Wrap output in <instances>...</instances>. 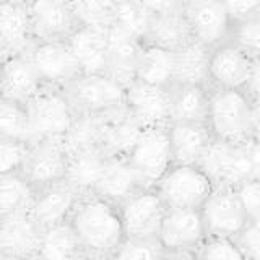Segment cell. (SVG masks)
<instances>
[{"instance_id":"cell-6","label":"cell","mask_w":260,"mask_h":260,"mask_svg":"<svg viewBox=\"0 0 260 260\" xmlns=\"http://www.w3.org/2000/svg\"><path fill=\"white\" fill-rule=\"evenodd\" d=\"M127 161L140 179L142 187H154L173 166L168 125L142 128L134 148L127 154Z\"/></svg>"},{"instance_id":"cell-17","label":"cell","mask_w":260,"mask_h":260,"mask_svg":"<svg viewBox=\"0 0 260 260\" xmlns=\"http://www.w3.org/2000/svg\"><path fill=\"white\" fill-rule=\"evenodd\" d=\"M43 230L28 211L0 218V252L15 260H36Z\"/></svg>"},{"instance_id":"cell-33","label":"cell","mask_w":260,"mask_h":260,"mask_svg":"<svg viewBox=\"0 0 260 260\" xmlns=\"http://www.w3.org/2000/svg\"><path fill=\"white\" fill-rule=\"evenodd\" d=\"M150 18L151 13L140 0H114V16L109 29L142 43Z\"/></svg>"},{"instance_id":"cell-23","label":"cell","mask_w":260,"mask_h":260,"mask_svg":"<svg viewBox=\"0 0 260 260\" xmlns=\"http://www.w3.org/2000/svg\"><path fill=\"white\" fill-rule=\"evenodd\" d=\"M67 44L72 49L73 55H75L83 75L106 73V62H108L109 49V29L80 26L67 39Z\"/></svg>"},{"instance_id":"cell-38","label":"cell","mask_w":260,"mask_h":260,"mask_svg":"<svg viewBox=\"0 0 260 260\" xmlns=\"http://www.w3.org/2000/svg\"><path fill=\"white\" fill-rule=\"evenodd\" d=\"M197 260H246L233 239L207 238L197 252Z\"/></svg>"},{"instance_id":"cell-50","label":"cell","mask_w":260,"mask_h":260,"mask_svg":"<svg viewBox=\"0 0 260 260\" xmlns=\"http://www.w3.org/2000/svg\"><path fill=\"white\" fill-rule=\"evenodd\" d=\"M8 2H15V4H21V5H29L32 0H8Z\"/></svg>"},{"instance_id":"cell-5","label":"cell","mask_w":260,"mask_h":260,"mask_svg":"<svg viewBox=\"0 0 260 260\" xmlns=\"http://www.w3.org/2000/svg\"><path fill=\"white\" fill-rule=\"evenodd\" d=\"M213 187V182L202 168L173 165L153 189L166 208L200 210Z\"/></svg>"},{"instance_id":"cell-21","label":"cell","mask_w":260,"mask_h":260,"mask_svg":"<svg viewBox=\"0 0 260 260\" xmlns=\"http://www.w3.org/2000/svg\"><path fill=\"white\" fill-rule=\"evenodd\" d=\"M168 137L173 165L184 166H199L203 154L213 142V137L205 124L171 122L168 125Z\"/></svg>"},{"instance_id":"cell-36","label":"cell","mask_w":260,"mask_h":260,"mask_svg":"<svg viewBox=\"0 0 260 260\" xmlns=\"http://www.w3.org/2000/svg\"><path fill=\"white\" fill-rule=\"evenodd\" d=\"M230 41L250 57L260 55V12L233 23Z\"/></svg>"},{"instance_id":"cell-11","label":"cell","mask_w":260,"mask_h":260,"mask_svg":"<svg viewBox=\"0 0 260 260\" xmlns=\"http://www.w3.org/2000/svg\"><path fill=\"white\" fill-rule=\"evenodd\" d=\"M199 168H202L215 187L238 189L252 177L247 145H231L213 140L203 154Z\"/></svg>"},{"instance_id":"cell-48","label":"cell","mask_w":260,"mask_h":260,"mask_svg":"<svg viewBox=\"0 0 260 260\" xmlns=\"http://www.w3.org/2000/svg\"><path fill=\"white\" fill-rule=\"evenodd\" d=\"M80 260H112V257H106V255H93V254H85Z\"/></svg>"},{"instance_id":"cell-30","label":"cell","mask_w":260,"mask_h":260,"mask_svg":"<svg viewBox=\"0 0 260 260\" xmlns=\"http://www.w3.org/2000/svg\"><path fill=\"white\" fill-rule=\"evenodd\" d=\"M85 254L69 219L43 230L38 260H80Z\"/></svg>"},{"instance_id":"cell-19","label":"cell","mask_w":260,"mask_h":260,"mask_svg":"<svg viewBox=\"0 0 260 260\" xmlns=\"http://www.w3.org/2000/svg\"><path fill=\"white\" fill-rule=\"evenodd\" d=\"M80 197L81 193H78L67 181L57 182L36 190L28 213L41 230H46V228L67 221Z\"/></svg>"},{"instance_id":"cell-47","label":"cell","mask_w":260,"mask_h":260,"mask_svg":"<svg viewBox=\"0 0 260 260\" xmlns=\"http://www.w3.org/2000/svg\"><path fill=\"white\" fill-rule=\"evenodd\" d=\"M158 260H197V254H190V252H162Z\"/></svg>"},{"instance_id":"cell-28","label":"cell","mask_w":260,"mask_h":260,"mask_svg":"<svg viewBox=\"0 0 260 260\" xmlns=\"http://www.w3.org/2000/svg\"><path fill=\"white\" fill-rule=\"evenodd\" d=\"M208 59L210 49L195 39L174 51L173 85L208 86Z\"/></svg>"},{"instance_id":"cell-27","label":"cell","mask_w":260,"mask_h":260,"mask_svg":"<svg viewBox=\"0 0 260 260\" xmlns=\"http://www.w3.org/2000/svg\"><path fill=\"white\" fill-rule=\"evenodd\" d=\"M189 41H192L190 29L187 26L182 12H179L166 15H151L142 43L174 52L189 43Z\"/></svg>"},{"instance_id":"cell-42","label":"cell","mask_w":260,"mask_h":260,"mask_svg":"<svg viewBox=\"0 0 260 260\" xmlns=\"http://www.w3.org/2000/svg\"><path fill=\"white\" fill-rule=\"evenodd\" d=\"M233 23L260 12V0H223Z\"/></svg>"},{"instance_id":"cell-41","label":"cell","mask_w":260,"mask_h":260,"mask_svg":"<svg viewBox=\"0 0 260 260\" xmlns=\"http://www.w3.org/2000/svg\"><path fill=\"white\" fill-rule=\"evenodd\" d=\"M236 190H238V195L249 219L260 221V181L249 179V181L241 184Z\"/></svg>"},{"instance_id":"cell-45","label":"cell","mask_w":260,"mask_h":260,"mask_svg":"<svg viewBox=\"0 0 260 260\" xmlns=\"http://www.w3.org/2000/svg\"><path fill=\"white\" fill-rule=\"evenodd\" d=\"M247 153L250 161V179L260 181V138H252L247 143Z\"/></svg>"},{"instance_id":"cell-24","label":"cell","mask_w":260,"mask_h":260,"mask_svg":"<svg viewBox=\"0 0 260 260\" xmlns=\"http://www.w3.org/2000/svg\"><path fill=\"white\" fill-rule=\"evenodd\" d=\"M0 41L12 54H28L32 47L28 7L0 0Z\"/></svg>"},{"instance_id":"cell-37","label":"cell","mask_w":260,"mask_h":260,"mask_svg":"<svg viewBox=\"0 0 260 260\" xmlns=\"http://www.w3.org/2000/svg\"><path fill=\"white\" fill-rule=\"evenodd\" d=\"M162 252L158 239H125L112 260H158Z\"/></svg>"},{"instance_id":"cell-49","label":"cell","mask_w":260,"mask_h":260,"mask_svg":"<svg viewBox=\"0 0 260 260\" xmlns=\"http://www.w3.org/2000/svg\"><path fill=\"white\" fill-rule=\"evenodd\" d=\"M8 55H10V52L7 51V47L4 46V43H2V41H0V63H2V62H4V60L7 59Z\"/></svg>"},{"instance_id":"cell-4","label":"cell","mask_w":260,"mask_h":260,"mask_svg":"<svg viewBox=\"0 0 260 260\" xmlns=\"http://www.w3.org/2000/svg\"><path fill=\"white\" fill-rule=\"evenodd\" d=\"M26 109L35 143L46 138L63 140L77 119L63 89L55 86H41L39 91L28 101Z\"/></svg>"},{"instance_id":"cell-34","label":"cell","mask_w":260,"mask_h":260,"mask_svg":"<svg viewBox=\"0 0 260 260\" xmlns=\"http://www.w3.org/2000/svg\"><path fill=\"white\" fill-rule=\"evenodd\" d=\"M0 135L28 146L35 143L26 104L0 98Z\"/></svg>"},{"instance_id":"cell-51","label":"cell","mask_w":260,"mask_h":260,"mask_svg":"<svg viewBox=\"0 0 260 260\" xmlns=\"http://www.w3.org/2000/svg\"><path fill=\"white\" fill-rule=\"evenodd\" d=\"M0 260H15V258L8 257V255H5V254H2V252H0Z\"/></svg>"},{"instance_id":"cell-18","label":"cell","mask_w":260,"mask_h":260,"mask_svg":"<svg viewBox=\"0 0 260 260\" xmlns=\"http://www.w3.org/2000/svg\"><path fill=\"white\" fill-rule=\"evenodd\" d=\"M98 146L108 156L127 158L134 148L142 127L130 116L127 108L98 116Z\"/></svg>"},{"instance_id":"cell-35","label":"cell","mask_w":260,"mask_h":260,"mask_svg":"<svg viewBox=\"0 0 260 260\" xmlns=\"http://www.w3.org/2000/svg\"><path fill=\"white\" fill-rule=\"evenodd\" d=\"M81 26L109 29L114 16V0H69Z\"/></svg>"},{"instance_id":"cell-10","label":"cell","mask_w":260,"mask_h":260,"mask_svg":"<svg viewBox=\"0 0 260 260\" xmlns=\"http://www.w3.org/2000/svg\"><path fill=\"white\" fill-rule=\"evenodd\" d=\"M182 15L192 39L213 49L230 41L233 20L223 0H187Z\"/></svg>"},{"instance_id":"cell-31","label":"cell","mask_w":260,"mask_h":260,"mask_svg":"<svg viewBox=\"0 0 260 260\" xmlns=\"http://www.w3.org/2000/svg\"><path fill=\"white\" fill-rule=\"evenodd\" d=\"M135 80L171 88L174 80V52L142 43Z\"/></svg>"},{"instance_id":"cell-46","label":"cell","mask_w":260,"mask_h":260,"mask_svg":"<svg viewBox=\"0 0 260 260\" xmlns=\"http://www.w3.org/2000/svg\"><path fill=\"white\" fill-rule=\"evenodd\" d=\"M250 125H252V135H254V138H260V101H252Z\"/></svg>"},{"instance_id":"cell-32","label":"cell","mask_w":260,"mask_h":260,"mask_svg":"<svg viewBox=\"0 0 260 260\" xmlns=\"http://www.w3.org/2000/svg\"><path fill=\"white\" fill-rule=\"evenodd\" d=\"M36 190L28 184L20 171L0 174V218L29 211Z\"/></svg>"},{"instance_id":"cell-1","label":"cell","mask_w":260,"mask_h":260,"mask_svg":"<svg viewBox=\"0 0 260 260\" xmlns=\"http://www.w3.org/2000/svg\"><path fill=\"white\" fill-rule=\"evenodd\" d=\"M69 223L86 254L112 257L125 241L117 205L93 193H85L78 199Z\"/></svg>"},{"instance_id":"cell-13","label":"cell","mask_w":260,"mask_h":260,"mask_svg":"<svg viewBox=\"0 0 260 260\" xmlns=\"http://www.w3.org/2000/svg\"><path fill=\"white\" fill-rule=\"evenodd\" d=\"M207 238L200 210L166 208L156 239L165 252L197 254Z\"/></svg>"},{"instance_id":"cell-12","label":"cell","mask_w":260,"mask_h":260,"mask_svg":"<svg viewBox=\"0 0 260 260\" xmlns=\"http://www.w3.org/2000/svg\"><path fill=\"white\" fill-rule=\"evenodd\" d=\"M28 13L32 43L67 41L81 26L69 0H32Z\"/></svg>"},{"instance_id":"cell-16","label":"cell","mask_w":260,"mask_h":260,"mask_svg":"<svg viewBox=\"0 0 260 260\" xmlns=\"http://www.w3.org/2000/svg\"><path fill=\"white\" fill-rule=\"evenodd\" d=\"M252 57L231 41L210 49L208 88L244 91L250 72Z\"/></svg>"},{"instance_id":"cell-9","label":"cell","mask_w":260,"mask_h":260,"mask_svg":"<svg viewBox=\"0 0 260 260\" xmlns=\"http://www.w3.org/2000/svg\"><path fill=\"white\" fill-rule=\"evenodd\" d=\"M125 239H156L166 207L153 187L138 189L119 205Z\"/></svg>"},{"instance_id":"cell-22","label":"cell","mask_w":260,"mask_h":260,"mask_svg":"<svg viewBox=\"0 0 260 260\" xmlns=\"http://www.w3.org/2000/svg\"><path fill=\"white\" fill-rule=\"evenodd\" d=\"M138 189H145V187H142L140 179L128 165L127 158L106 156L91 193L119 205L122 200Z\"/></svg>"},{"instance_id":"cell-20","label":"cell","mask_w":260,"mask_h":260,"mask_svg":"<svg viewBox=\"0 0 260 260\" xmlns=\"http://www.w3.org/2000/svg\"><path fill=\"white\" fill-rule=\"evenodd\" d=\"M41 86L43 83L28 54H12L0 63V98L28 104Z\"/></svg>"},{"instance_id":"cell-29","label":"cell","mask_w":260,"mask_h":260,"mask_svg":"<svg viewBox=\"0 0 260 260\" xmlns=\"http://www.w3.org/2000/svg\"><path fill=\"white\" fill-rule=\"evenodd\" d=\"M106 156L108 154L100 146H86V148L70 151L65 181L81 195L91 193Z\"/></svg>"},{"instance_id":"cell-7","label":"cell","mask_w":260,"mask_h":260,"mask_svg":"<svg viewBox=\"0 0 260 260\" xmlns=\"http://www.w3.org/2000/svg\"><path fill=\"white\" fill-rule=\"evenodd\" d=\"M200 215L208 238L234 239L249 223L238 190L233 187H213Z\"/></svg>"},{"instance_id":"cell-25","label":"cell","mask_w":260,"mask_h":260,"mask_svg":"<svg viewBox=\"0 0 260 260\" xmlns=\"http://www.w3.org/2000/svg\"><path fill=\"white\" fill-rule=\"evenodd\" d=\"M169 94H171V122L207 125L208 101H210L208 86L173 85L169 88Z\"/></svg>"},{"instance_id":"cell-52","label":"cell","mask_w":260,"mask_h":260,"mask_svg":"<svg viewBox=\"0 0 260 260\" xmlns=\"http://www.w3.org/2000/svg\"><path fill=\"white\" fill-rule=\"evenodd\" d=\"M36 260H38V258H36Z\"/></svg>"},{"instance_id":"cell-3","label":"cell","mask_w":260,"mask_h":260,"mask_svg":"<svg viewBox=\"0 0 260 260\" xmlns=\"http://www.w3.org/2000/svg\"><path fill=\"white\" fill-rule=\"evenodd\" d=\"M77 116L98 117L125 108V86L106 73L80 75L63 88Z\"/></svg>"},{"instance_id":"cell-39","label":"cell","mask_w":260,"mask_h":260,"mask_svg":"<svg viewBox=\"0 0 260 260\" xmlns=\"http://www.w3.org/2000/svg\"><path fill=\"white\" fill-rule=\"evenodd\" d=\"M26 151L28 145L0 135V174L20 171L24 156H26Z\"/></svg>"},{"instance_id":"cell-2","label":"cell","mask_w":260,"mask_h":260,"mask_svg":"<svg viewBox=\"0 0 260 260\" xmlns=\"http://www.w3.org/2000/svg\"><path fill=\"white\" fill-rule=\"evenodd\" d=\"M252 101L238 89H210L207 127L213 140L247 145L252 135L250 125Z\"/></svg>"},{"instance_id":"cell-15","label":"cell","mask_w":260,"mask_h":260,"mask_svg":"<svg viewBox=\"0 0 260 260\" xmlns=\"http://www.w3.org/2000/svg\"><path fill=\"white\" fill-rule=\"evenodd\" d=\"M125 108L142 128L169 125V88L154 86L140 80H134L128 86H125Z\"/></svg>"},{"instance_id":"cell-14","label":"cell","mask_w":260,"mask_h":260,"mask_svg":"<svg viewBox=\"0 0 260 260\" xmlns=\"http://www.w3.org/2000/svg\"><path fill=\"white\" fill-rule=\"evenodd\" d=\"M28 55L43 85L63 89L75 78L83 75L67 41L35 43Z\"/></svg>"},{"instance_id":"cell-44","label":"cell","mask_w":260,"mask_h":260,"mask_svg":"<svg viewBox=\"0 0 260 260\" xmlns=\"http://www.w3.org/2000/svg\"><path fill=\"white\" fill-rule=\"evenodd\" d=\"M244 93L249 96L250 101H260V55L252 57L250 72Z\"/></svg>"},{"instance_id":"cell-43","label":"cell","mask_w":260,"mask_h":260,"mask_svg":"<svg viewBox=\"0 0 260 260\" xmlns=\"http://www.w3.org/2000/svg\"><path fill=\"white\" fill-rule=\"evenodd\" d=\"M151 15H166L182 12L187 0H140Z\"/></svg>"},{"instance_id":"cell-26","label":"cell","mask_w":260,"mask_h":260,"mask_svg":"<svg viewBox=\"0 0 260 260\" xmlns=\"http://www.w3.org/2000/svg\"><path fill=\"white\" fill-rule=\"evenodd\" d=\"M140 41L127 38L124 35L109 29V49L106 62V75H109L120 83L128 86L137 78V65L140 55Z\"/></svg>"},{"instance_id":"cell-8","label":"cell","mask_w":260,"mask_h":260,"mask_svg":"<svg viewBox=\"0 0 260 260\" xmlns=\"http://www.w3.org/2000/svg\"><path fill=\"white\" fill-rule=\"evenodd\" d=\"M69 151L63 140L46 138L28 146L20 173L35 190L65 181Z\"/></svg>"},{"instance_id":"cell-40","label":"cell","mask_w":260,"mask_h":260,"mask_svg":"<svg viewBox=\"0 0 260 260\" xmlns=\"http://www.w3.org/2000/svg\"><path fill=\"white\" fill-rule=\"evenodd\" d=\"M233 241L246 260H260V221L249 219V223Z\"/></svg>"}]
</instances>
